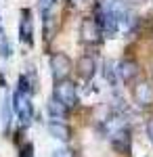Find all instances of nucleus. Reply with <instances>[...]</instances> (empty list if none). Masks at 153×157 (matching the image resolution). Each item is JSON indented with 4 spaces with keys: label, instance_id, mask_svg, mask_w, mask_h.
I'll return each instance as SVG.
<instances>
[{
    "label": "nucleus",
    "instance_id": "f257e3e1",
    "mask_svg": "<svg viewBox=\"0 0 153 157\" xmlns=\"http://www.w3.org/2000/svg\"><path fill=\"white\" fill-rule=\"evenodd\" d=\"M13 111L15 115L21 120L23 126H27L32 117H34V103L29 98V92H21V90H15L13 94Z\"/></svg>",
    "mask_w": 153,
    "mask_h": 157
},
{
    "label": "nucleus",
    "instance_id": "f8f14e48",
    "mask_svg": "<svg viewBox=\"0 0 153 157\" xmlns=\"http://www.w3.org/2000/svg\"><path fill=\"white\" fill-rule=\"evenodd\" d=\"M67 111H69V109H65L61 103H57L55 98H50V101H48V105H46V113H48V117H50L53 121L65 120V117H67Z\"/></svg>",
    "mask_w": 153,
    "mask_h": 157
},
{
    "label": "nucleus",
    "instance_id": "6ab92c4d",
    "mask_svg": "<svg viewBox=\"0 0 153 157\" xmlns=\"http://www.w3.org/2000/svg\"><path fill=\"white\" fill-rule=\"evenodd\" d=\"M29 155H32V145H25V149L21 151V155H19V157H29Z\"/></svg>",
    "mask_w": 153,
    "mask_h": 157
},
{
    "label": "nucleus",
    "instance_id": "aec40b11",
    "mask_svg": "<svg viewBox=\"0 0 153 157\" xmlns=\"http://www.w3.org/2000/svg\"><path fill=\"white\" fill-rule=\"evenodd\" d=\"M147 132H149V138H151V143H153V117L149 120V124H147Z\"/></svg>",
    "mask_w": 153,
    "mask_h": 157
},
{
    "label": "nucleus",
    "instance_id": "39448f33",
    "mask_svg": "<svg viewBox=\"0 0 153 157\" xmlns=\"http://www.w3.org/2000/svg\"><path fill=\"white\" fill-rule=\"evenodd\" d=\"M132 97H134V103H136L139 107H143V109L151 107L153 105V84L147 82V80H141L139 84L134 86Z\"/></svg>",
    "mask_w": 153,
    "mask_h": 157
},
{
    "label": "nucleus",
    "instance_id": "6e6552de",
    "mask_svg": "<svg viewBox=\"0 0 153 157\" xmlns=\"http://www.w3.org/2000/svg\"><path fill=\"white\" fill-rule=\"evenodd\" d=\"M109 136H111V145H113V149H116L118 153H128L130 151V130H128V126L116 130V132L109 134Z\"/></svg>",
    "mask_w": 153,
    "mask_h": 157
},
{
    "label": "nucleus",
    "instance_id": "9b49d317",
    "mask_svg": "<svg viewBox=\"0 0 153 157\" xmlns=\"http://www.w3.org/2000/svg\"><path fill=\"white\" fill-rule=\"evenodd\" d=\"M48 132L55 138H59V140H69L71 138V128L67 124H63V121H50L48 124Z\"/></svg>",
    "mask_w": 153,
    "mask_h": 157
},
{
    "label": "nucleus",
    "instance_id": "7ed1b4c3",
    "mask_svg": "<svg viewBox=\"0 0 153 157\" xmlns=\"http://www.w3.org/2000/svg\"><path fill=\"white\" fill-rule=\"evenodd\" d=\"M50 73H53V80H55V82L69 80L71 61L65 52H55V55L50 57Z\"/></svg>",
    "mask_w": 153,
    "mask_h": 157
},
{
    "label": "nucleus",
    "instance_id": "0eeeda50",
    "mask_svg": "<svg viewBox=\"0 0 153 157\" xmlns=\"http://www.w3.org/2000/svg\"><path fill=\"white\" fill-rule=\"evenodd\" d=\"M96 23H99V27H101V32L105 34V36L109 38H113L116 34L120 32V23H118V19L113 17V13L109 11H101L99 13V19H96Z\"/></svg>",
    "mask_w": 153,
    "mask_h": 157
},
{
    "label": "nucleus",
    "instance_id": "4468645a",
    "mask_svg": "<svg viewBox=\"0 0 153 157\" xmlns=\"http://www.w3.org/2000/svg\"><path fill=\"white\" fill-rule=\"evenodd\" d=\"M0 52H2L4 59L11 57V42H9V38L4 36V34H0Z\"/></svg>",
    "mask_w": 153,
    "mask_h": 157
},
{
    "label": "nucleus",
    "instance_id": "ddd939ff",
    "mask_svg": "<svg viewBox=\"0 0 153 157\" xmlns=\"http://www.w3.org/2000/svg\"><path fill=\"white\" fill-rule=\"evenodd\" d=\"M42 17H44V38L50 40V38L55 36V21H53V17L48 13H44Z\"/></svg>",
    "mask_w": 153,
    "mask_h": 157
},
{
    "label": "nucleus",
    "instance_id": "a211bd4d",
    "mask_svg": "<svg viewBox=\"0 0 153 157\" xmlns=\"http://www.w3.org/2000/svg\"><path fill=\"white\" fill-rule=\"evenodd\" d=\"M90 2H94V0H69L71 6H76V9H82V6H88Z\"/></svg>",
    "mask_w": 153,
    "mask_h": 157
},
{
    "label": "nucleus",
    "instance_id": "2eb2a0df",
    "mask_svg": "<svg viewBox=\"0 0 153 157\" xmlns=\"http://www.w3.org/2000/svg\"><path fill=\"white\" fill-rule=\"evenodd\" d=\"M2 124H4V132H9V124H11V109H9V101H4V105H2Z\"/></svg>",
    "mask_w": 153,
    "mask_h": 157
},
{
    "label": "nucleus",
    "instance_id": "1a4fd4ad",
    "mask_svg": "<svg viewBox=\"0 0 153 157\" xmlns=\"http://www.w3.org/2000/svg\"><path fill=\"white\" fill-rule=\"evenodd\" d=\"M96 73V63H94L92 57H88V55H84L78 59V75L82 78L84 82H88V80H92V75Z\"/></svg>",
    "mask_w": 153,
    "mask_h": 157
},
{
    "label": "nucleus",
    "instance_id": "9d476101",
    "mask_svg": "<svg viewBox=\"0 0 153 157\" xmlns=\"http://www.w3.org/2000/svg\"><path fill=\"white\" fill-rule=\"evenodd\" d=\"M118 75L122 78L124 84H130L136 75H139V65L134 61H122L118 65Z\"/></svg>",
    "mask_w": 153,
    "mask_h": 157
},
{
    "label": "nucleus",
    "instance_id": "423d86ee",
    "mask_svg": "<svg viewBox=\"0 0 153 157\" xmlns=\"http://www.w3.org/2000/svg\"><path fill=\"white\" fill-rule=\"evenodd\" d=\"M19 40L25 46H34V23H32V11L23 9L19 19Z\"/></svg>",
    "mask_w": 153,
    "mask_h": 157
},
{
    "label": "nucleus",
    "instance_id": "f3484780",
    "mask_svg": "<svg viewBox=\"0 0 153 157\" xmlns=\"http://www.w3.org/2000/svg\"><path fill=\"white\" fill-rule=\"evenodd\" d=\"M55 2H57V0H40V9H42V15L50 11V9L55 6Z\"/></svg>",
    "mask_w": 153,
    "mask_h": 157
},
{
    "label": "nucleus",
    "instance_id": "f03ea898",
    "mask_svg": "<svg viewBox=\"0 0 153 157\" xmlns=\"http://www.w3.org/2000/svg\"><path fill=\"white\" fill-rule=\"evenodd\" d=\"M53 98L61 103L65 109H71L78 103V90L76 84L69 80H63V82H55V90H53Z\"/></svg>",
    "mask_w": 153,
    "mask_h": 157
},
{
    "label": "nucleus",
    "instance_id": "dca6fc26",
    "mask_svg": "<svg viewBox=\"0 0 153 157\" xmlns=\"http://www.w3.org/2000/svg\"><path fill=\"white\" fill-rule=\"evenodd\" d=\"M50 157H76V153L67 149V147H63V149H57V151H53V155Z\"/></svg>",
    "mask_w": 153,
    "mask_h": 157
},
{
    "label": "nucleus",
    "instance_id": "20e7f679",
    "mask_svg": "<svg viewBox=\"0 0 153 157\" xmlns=\"http://www.w3.org/2000/svg\"><path fill=\"white\" fill-rule=\"evenodd\" d=\"M101 38H103V32H101V27L96 23V19H92V17L82 19V23H80V40L84 44L94 46V44L101 42Z\"/></svg>",
    "mask_w": 153,
    "mask_h": 157
}]
</instances>
